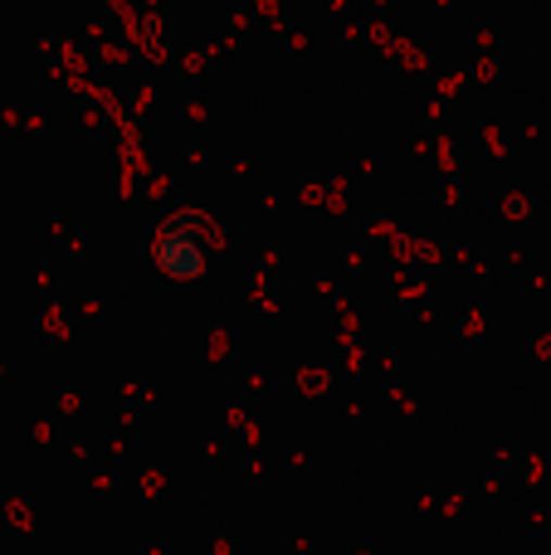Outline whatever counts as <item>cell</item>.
I'll list each match as a JSON object with an SVG mask.
<instances>
[{
	"label": "cell",
	"instance_id": "cell-1",
	"mask_svg": "<svg viewBox=\"0 0 551 555\" xmlns=\"http://www.w3.org/2000/svg\"><path fill=\"white\" fill-rule=\"evenodd\" d=\"M205 224L195 215H171L156 234V269L171 278H195L210 263V249H205Z\"/></svg>",
	"mask_w": 551,
	"mask_h": 555
}]
</instances>
